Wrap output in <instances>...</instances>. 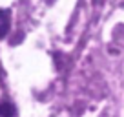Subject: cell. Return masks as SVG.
<instances>
[{
	"label": "cell",
	"instance_id": "1",
	"mask_svg": "<svg viewBox=\"0 0 124 117\" xmlns=\"http://www.w3.org/2000/svg\"><path fill=\"white\" fill-rule=\"evenodd\" d=\"M0 115L2 117H9L11 115V106L9 104H0Z\"/></svg>",
	"mask_w": 124,
	"mask_h": 117
}]
</instances>
